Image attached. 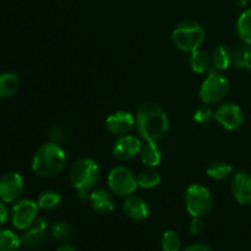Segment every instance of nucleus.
<instances>
[{
  "label": "nucleus",
  "mask_w": 251,
  "mask_h": 251,
  "mask_svg": "<svg viewBox=\"0 0 251 251\" xmlns=\"http://www.w3.org/2000/svg\"><path fill=\"white\" fill-rule=\"evenodd\" d=\"M135 126L144 141L158 142L168 132L169 120L166 110L156 103L140 105L135 117Z\"/></svg>",
  "instance_id": "1"
},
{
  "label": "nucleus",
  "mask_w": 251,
  "mask_h": 251,
  "mask_svg": "<svg viewBox=\"0 0 251 251\" xmlns=\"http://www.w3.org/2000/svg\"><path fill=\"white\" fill-rule=\"evenodd\" d=\"M66 164V154L56 142L44 144L37 150L32 159V171L42 178H50L60 173Z\"/></svg>",
  "instance_id": "2"
},
{
  "label": "nucleus",
  "mask_w": 251,
  "mask_h": 251,
  "mask_svg": "<svg viewBox=\"0 0 251 251\" xmlns=\"http://www.w3.org/2000/svg\"><path fill=\"white\" fill-rule=\"evenodd\" d=\"M206 39L205 27L194 20H184L174 27L172 32V41L174 46L181 51L191 53L202 46Z\"/></svg>",
  "instance_id": "3"
},
{
  "label": "nucleus",
  "mask_w": 251,
  "mask_h": 251,
  "mask_svg": "<svg viewBox=\"0 0 251 251\" xmlns=\"http://www.w3.org/2000/svg\"><path fill=\"white\" fill-rule=\"evenodd\" d=\"M100 171L97 162L92 158L82 157L73 164L70 169V181L77 191L93 190L100 180Z\"/></svg>",
  "instance_id": "4"
},
{
  "label": "nucleus",
  "mask_w": 251,
  "mask_h": 251,
  "mask_svg": "<svg viewBox=\"0 0 251 251\" xmlns=\"http://www.w3.org/2000/svg\"><path fill=\"white\" fill-rule=\"evenodd\" d=\"M228 92H229V81L216 70L211 71L207 77L203 80L199 91V96H200L201 102L213 105L222 102Z\"/></svg>",
  "instance_id": "5"
},
{
  "label": "nucleus",
  "mask_w": 251,
  "mask_h": 251,
  "mask_svg": "<svg viewBox=\"0 0 251 251\" xmlns=\"http://www.w3.org/2000/svg\"><path fill=\"white\" fill-rule=\"evenodd\" d=\"M213 206L210 190L200 184H193L185 191V208L191 217H205Z\"/></svg>",
  "instance_id": "6"
},
{
  "label": "nucleus",
  "mask_w": 251,
  "mask_h": 251,
  "mask_svg": "<svg viewBox=\"0 0 251 251\" xmlns=\"http://www.w3.org/2000/svg\"><path fill=\"white\" fill-rule=\"evenodd\" d=\"M108 186L114 195L127 198V196L132 195L139 188L137 176L127 167L118 166L109 172Z\"/></svg>",
  "instance_id": "7"
},
{
  "label": "nucleus",
  "mask_w": 251,
  "mask_h": 251,
  "mask_svg": "<svg viewBox=\"0 0 251 251\" xmlns=\"http://www.w3.org/2000/svg\"><path fill=\"white\" fill-rule=\"evenodd\" d=\"M38 210L37 201L29 199L17 200L10 211V220L12 226L16 229L25 230L38 218Z\"/></svg>",
  "instance_id": "8"
},
{
  "label": "nucleus",
  "mask_w": 251,
  "mask_h": 251,
  "mask_svg": "<svg viewBox=\"0 0 251 251\" xmlns=\"http://www.w3.org/2000/svg\"><path fill=\"white\" fill-rule=\"evenodd\" d=\"M215 119L225 129L233 131L239 129L244 123V113L235 103H222L215 110Z\"/></svg>",
  "instance_id": "9"
},
{
  "label": "nucleus",
  "mask_w": 251,
  "mask_h": 251,
  "mask_svg": "<svg viewBox=\"0 0 251 251\" xmlns=\"http://www.w3.org/2000/svg\"><path fill=\"white\" fill-rule=\"evenodd\" d=\"M25 183L16 172H9L0 178V200L5 203H14L21 196Z\"/></svg>",
  "instance_id": "10"
},
{
  "label": "nucleus",
  "mask_w": 251,
  "mask_h": 251,
  "mask_svg": "<svg viewBox=\"0 0 251 251\" xmlns=\"http://www.w3.org/2000/svg\"><path fill=\"white\" fill-rule=\"evenodd\" d=\"M47 237H48V221L43 217H38L28 228L24 230L21 244L26 249H37L46 242Z\"/></svg>",
  "instance_id": "11"
},
{
  "label": "nucleus",
  "mask_w": 251,
  "mask_h": 251,
  "mask_svg": "<svg viewBox=\"0 0 251 251\" xmlns=\"http://www.w3.org/2000/svg\"><path fill=\"white\" fill-rule=\"evenodd\" d=\"M141 140L134 135H123L114 142L113 154L120 161H130L141 151Z\"/></svg>",
  "instance_id": "12"
},
{
  "label": "nucleus",
  "mask_w": 251,
  "mask_h": 251,
  "mask_svg": "<svg viewBox=\"0 0 251 251\" xmlns=\"http://www.w3.org/2000/svg\"><path fill=\"white\" fill-rule=\"evenodd\" d=\"M230 190L235 201L242 206L251 205V174L238 172L230 181Z\"/></svg>",
  "instance_id": "13"
},
{
  "label": "nucleus",
  "mask_w": 251,
  "mask_h": 251,
  "mask_svg": "<svg viewBox=\"0 0 251 251\" xmlns=\"http://www.w3.org/2000/svg\"><path fill=\"white\" fill-rule=\"evenodd\" d=\"M134 126L135 117L126 110H119V112L113 113L105 120V127H107L108 132H110L112 135H117V136L126 135Z\"/></svg>",
  "instance_id": "14"
},
{
  "label": "nucleus",
  "mask_w": 251,
  "mask_h": 251,
  "mask_svg": "<svg viewBox=\"0 0 251 251\" xmlns=\"http://www.w3.org/2000/svg\"><path fill=\"white\" fill-rule=\"evenodd\" d=\"M88 200H90L93 210L100 215H108L115 207V199L113 196V193L110 190H105V189H95L90 194Z\"/></svg>",
  "instance_id": "15"
},
{
  "label": "nucleus",
  "mask_w": 251,
  "mask_h": 251,
  "mask_svg": "<svg viewBox=\"0 0 251 251\" xmlns=\"http://www.w3.org/2000/svg\"><path fill=\"white\" fill-rule=\"evenodd\" d=\"M123 211L132 221H144L149 217V203L139 196L130 195L123 203Z\"/></svg>",
  "instance_id": "16"
},
{
  "label": "nucleus",
  "mask_w": 251,
  "mask_h": 251,
  "mask_svg": "<svg viewBox=\"0 0 251 251\" xmlns=\"http://www.w3.org/2000/svg\"><path fill=\"white\" fill-rule=\"evenodd\" d=\"M140 157H141V161L145 166L156 168L162 162V151L157 142L145 141V144L141 147V151H140Z\"/></svg>",
  "instance_id": "17"
},
{
  "label": "nucleus",
  "mask_w": 251,
  "mask_h": 251,
  "mask_svg": "<svg viewBox=\"0 0 251 251\" xmlns=\"http://www.w3.org/2000/svg\"><path fill=\"white\" fill-rule=\"evenodd\" d=\"M232 65L240 70H251V46L244 43L232 49Z\"/></svg>",
  "instance_id": "18"
},
{
  "label": "nucleus",
  "mask_w": 251,
  "mask_h": 251,
  "mask_svg": "<svg viewBox=\"0 0 251 251\" xmlns=\"http://www.w3.org/2000/svg\"><path fill=\"white\" fill-rule=\"evenodd\" d=\"M189 65L191 70L196 74H205L212 66V58L208 55L206 51L198 49L195 51H191L189 56Z\"/></svg>",
  "instance_id": "19"
},
{
  "label": "nucleus",
  "mask_w": 251,
  "mask_h": 251,
  "mask_svg": "<svg viewBox=\"0 0 251 251\" xmlns=\"http://www.w3.org/2000/svg\"><path fill=\"white\" fill-rule=\"evenodd\" d=\"M21 81L15 73L0 74V98H7L14 96L19 91Z\"/></svg>",
  "instance_id": "20"
},
{
  "label": "nucleus",
  "mask_w": 251,
  "mask_h": 251,
  "mask_svg": "<svg viewBox=\"0 0 251 251\" xmlns=\"http://www.w3.org/2000/svg\"><path fill=\"white\" fill-rule=\"evenodd\" d=\"M212 66L215 70H227L232 65V49L227 46H218L212 54Z\"/></svg>",
  "instance_id": "21"
},
{
  "label": "nucleus",
  "mask_w": 251,
  "mask_h": 251,
  "mask_svg": "<svg viewBox=\"0 0 251 251\" xmlns=\"http://www.w3.org/2000/svg\"><path fill=\"white\" fill-rule=\"evenodd\" d=\"M233 172H234V168L232 167V164L223 161L212 162L206 168V174L208 178L213 179V180H223L232 176Z\"/></svg>",
  "instance_id": "22"
},
{
  "label": "nucleus",
  "mask_w": 251,
  "mask_h": 251,
  "mask_svg": "<svg viewBox=\"0 0 251 251\" xmlns=\"http://www.w3.org/2000/svg\"><path fill=\"white\" fill-rule=\"evenodd\" d=\"M161 174L156 171L154 167H147L137 174V184L140 188L144 189L156 188L161 183Z\"/></svg>",
  "instance_id": "23"
},
{
  "label": "nucleus",
  "mask_w": 251,
  "mask_h": 251,
  "mask_svg": "<svg viewBox=\"0 0 251 251\" xmlns=\"http://www.w3.org/2000/svg\"><path fill=\"white\" fill-rule=\"evenodd\" d=\"M21 238L7 228H0V251H17L21 248Z\"/></svg>",
  "instance_id": "24"
},
{
  "label": "nucleus",
  "mask_w": 251,
  "mask_h": 251,
  "mask_svg": "<svg viewBox=\"0 0 251 251\" xmlns=\"http://www.w3.org/2000/svg\"><path fill=\"white\" fill-rule=\"evenodd\" d=\"M237 33L245 44L251 46V9L243 11L238 17Z\"/></svg>",
  "instance_id": "25"
},
{
  "label": "nucleus",
  "mask_w": 251,
  "mask_h": 251,
  "mask_svg": "<svg viewBox=\"0 0 251 251\" xmlns=\"http://www.w3.org/2000/svg\"><path fill=\"white\" fill-rule=\"evenodd\" d=\"M61 202V195L55 190H44L37 199V205L41 210L48 211L58 207Z\"/></svg>",
  "instance_id": "26"
},
{
  "label": "nucleus",
  "mask_w": 251,
  "mask_h": 251,
  "mask_svg": "<svg viewBox=\"0 0 251 251\" xmlns=\"http://www.w3.org/2000/svg\"><path fill=\"white\" fill-rule=\"evenodd\" d=\"M161 247L163 251H180L181 238L176 230H166L162 235Z\"/></svg>",
  "instance_id": "27"
},
{
  "label": "nucleus",
  "mask_w": 251,
  "mask_h": 251,
  "mask_svg": "<svg viewBox=\"0 0 251 251\" xmlns=\"http://www.w3.org/2000/svg\"><path fill=\"white\" fill-rule=\"evenodd\" d=\"M50 234L55 240L63 242V240L69 239L73 235V227H71L70 223L65 222V221L55 222L50 227Z\"/></svg>",
  "instance_id": "28"
},
{
  "label": "nucleus",
  "mask_w": 251,
  "mask_h": 251,
  "mask_svg": "<svg viewBox=\"0 0 251 251\" xmlns=\"http://www.w3.org/2000/svg\"><path fill=\"white\" fill-rule=\"evenodd\" d=\"M193 118L199 124H208L215 118V112H213V109L210 105L203 103V105H200L199 108H196Z\"/></svg>",
  "instance_id": "29"
},
{
  "label": "nucleus",
  "mask_w": 251,
  "mask_h": 251,
  "mask_svg": "<svg viewBox=\"0 0 251 251\" xmlns=\"http://www.w3.org/2000/svg\"><path fill=\"white\" fill-rule=\"evenodd\" d=\"M205 221L202 220V217H193L191 220L190 226H189V230H190L191 234L194 235H198L201 234V233L205 230Z\"/></svg>",
  "instance_id": "30"
},
{
  "label": "nucleus",
  "mask_w": 251,
  "mask_h": 251,
  "mask_svg": "<svg viewBox=\"0 0 251 251\" xmlns=\"http://www.w3.org/2000/svg\"><path fill=\"white\" fill-rule=\"evenodd\" d=\"M9 218H10L9 208H7L6 203H5L4 201L0 200V226L5 225Z\"/></svg>",
  "instance_id": "31"
},
{
  "label": "nucleus",
  "mask_w": 251,
  "mask_h": 251,
  "mask_svg": "<svg viewBox=\"0 0 251 251\" xmlns=\"http://www.w3.org/2000/svg\"><path fill=\"white\" fill-rule=\"evenodd\" d=\"M181 251H212V249L206 244H193Z\"/></svg>",
  "instance_id": "32"
},
{
  "label": "nucleus",
  "mask_w": 251,
  "mask_h": 251,
  "mask_svg": "<svg viewBox=\"0 0 251 251\" xmlns=\"http://www.w3.org/2000/svg\"><path fill=\"white\" fill-rule=\"evenodd\" d=\"M56 251H77V249L71 244H61L60 247H58Z\"/></svg>",
  "instance_id": "33"
},
{
  "label": "nucleus",
  "mask_w": 251,
  "mask_h": 251,
  "mask_svg": "<svg viewBox=\"0 0 251 251\" xmlns=\"http://www.w3.org/2000/svg\"><path fill=\"white\" fill-rule=\"evenodd\" d=\"M238 2H239V5H242V6H244V5L247 4V0H238Z\"/></svg>",
  "instance_id": "34"
},
{
  "label": "nucleus",
  "mask_w": 251,
  "mask_h": 251,
  "mask_svg": "<svg viewBox=\"0 0 251 251\" xmlns=\"http://www.w3.org/2000/svg\"><path fill=\"white\" fill-rule=\"evenodd\" d=\"M249 1H250V2H251V0H249Z\"/></svg>",
  "instance_id": "35"
}]
</instances>
